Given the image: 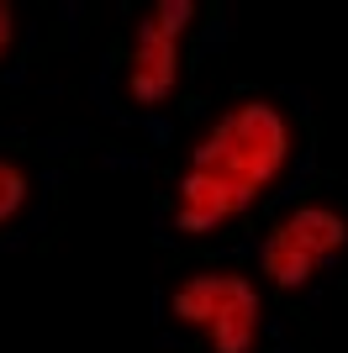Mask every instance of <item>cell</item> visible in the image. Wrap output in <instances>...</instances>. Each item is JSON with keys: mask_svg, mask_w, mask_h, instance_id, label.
Listing matches in <instances>:
<instances>
[{"mask_svg": "<svg viewBox=\"0 0 348 353\" xmlns=\"http://www.w3.org/2000/svg\"><path fill=\"white\" fill-rule=\"evenodd\" d=\"M296 121L275 95H238L206 121L180 159L169 227L190 243L227 232L285 185L296 163Z\"/></svg>", "mask_w": 348, "mask_h": 353, "instance_id": "obj_1", "label": "cell"}, {"mask_svg": "<svg viewBox=\"0 0 348 353\" xmlns=\"http://www.w3.org/2000/svg\"><path fill=\"white\" fill-rule=\"evenodd\" d=\"M164 311L206 353H259L264 348V290L253 274H243L232 264L195 269L180 285H169Z\"/></svg>", "mask_w": 348, "mask_h": 353, "instance_id": "obj_2", "label": "cell"}, {"mask_svg": "<svg viewBox=\"0 0 348 353\" xmlns=\"http://www.w3.org/2000/svg\"><path fill=\"white\" fill-rule=\"evenodd\" d=\"M348 253V211L333 201H301L264 232L259 274L275 290L301 295Z\"/></svg>", "mask_w": 348, "mask_h": 353, "instance_id": "obj_3", "label": "cell"}, {"mask_svg": "<svg viewBox=\"0 0 348 353\" xmlns=\"http://www.w3.org/2000/svg\"><path fill=\"white\" fill-rule=\"evenodd\" d=\"M195 16H201L195 0H153L137 16L132 48H127V74H122V95H127L132 111H159L180 95Z\"/></svg>", "mask_w": 348, "mask_h": 353, "instance_id": "obj_4", "label": "cell"}, {"mask_svg": "<svg viewBox=\"0 0 348 353\" xmlns=\"http://www.w3.org/2000/svg\"><path fill=\"white\" fill-rule=\"evenodd\" d=\"M27 206H32V174L16 159L0 153V232H6L11 221H21Z\"/></svg>", "mask_w": 348, "mask_h": 353, "instance_id": "obj_5", "label": "cell"}, {"mask_svg": "<svg viewBox=\"0 0 348 353\" xmlns=\"http://www.w3.org/2000/svg\"><path fill=\"white\" fill-rule=\"evenodd\" d=\"M16 43H21V16H16L11 0H0V63L16 53Z\"/></svg>", "mask_w": 348, "mask_h": 353, "instance_id": "obj_6", "label": "cell"}]
</instances>
